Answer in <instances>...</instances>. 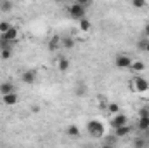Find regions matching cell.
<instances>
[{
    "instance_id": "5bb4252c",
    "label": "cell",
    "mask_w": 149,
    "mask_h": 148,
    "mask_svg": "<svg viewBox=\"0 0 149 148\" xmlns=\"http://www.w3.org/2000/svg\"><path fill=\"white\" fill-rule=\"evenodd\" d=\"M137 129L139 131H149V117H139Z\"/></svg>"
},
{
    "instance_id": "484cf974",
    "label": "cell",
    "mask_w": 149,
    "mask_h": 148,
    "mask_svg": "<svg viewBox=\"0 0 149 148\" xmlns=\"http://www.w3.org/2000/svg\"><path fill=\"white\" fill-rule=\"evenodd\" d=\"M139 117H149V108H141L139 110Z\"/></svg>"
},
{
    "instance_id": "7c38bea8",
    "label": "cell",
    "mask_w": 149,
    "mask_h": 148,
    "mask_svg": "<svg viewBox=\"0 0 149 148\" xmlns=\"http://www.w3.org/2000/svg\"><path fill=\"white\" fill-rule=\"evenodd\" d=\"M66 136H70V138H78V136H80V129H78V125H74V124L66 125Z\"/></svg>"
},
{
    "instance_id": "6da1fadb",
    "label": "cell",
    "mask_w": 149,
    "mask_h": 148,
    "mask_svg": "<svg viewBox=\"0 0 149 148\" xmlns=\"http://www.w3.org/2000/svg\"><path fill=\"white\" fill-rule=\"evenodd\" d=\"M87 131H88V134H90L92 138H102L104 132H106L102 122H101V120H95V118H92V120L87 122Z\"/></svg>"
},
{
    "instance_id": "cb8c5ba5",
    "label": "cell",
    "mask_w": 149,
    "mask_h": 148,
    "mask_svg": "<svg viewBox=\"0 0 149 148\" xmlns=\"http://www.w3.org/2000/svg\"><path fill=\"white\" fill-rule=\"evenodd\" d=\"M132 7H135V9H144V7H146V0H132Z\"/></svg>"
},
{
    "instance_id": "7402d4cb",
    "label": "cell",
    "mask_w": 149,
    "mask_h": 148,
    "mask_svg": "<svg viewBox=\"0 0 149 148\" xmlns=\"http://www.w3.org/2000/svg\"><path fill=\"white\" fill-rule=\"evenodd\" d=\"M137 49L139 51H144V52H149V40H139V44H137Z\"/></svg>"
},
{
    "instance_id": "8992f818",
    "label": "cell",
    "mask_w": 149,
    "mask_h": 148,
    "mask_svg": "<svg viewBox=\"0 0 149 148\" xmlns=\"http://www.w3.org/2000/svg\"><path fill=\"white\" fill-rule=\"evenodd\" d=\"M17 37H19V30H17L16 26H12L10 30H7L5 33L0 35V40H2V42H7V44H12V42L17 40Z\"/></svg>"
},
{
    "instance_id": "2e32d148",
    "label": "cell",
    "mask_w": 149,
    "mask_h": 148,
    "mask_svg": "<svg viewBox=\"0 0 149 148\" xmlns=\"http://www.w3.org/2000/svg\"><path fill=\"white\" fill-rule=\"evenodd\" d=\"M132 145H134V148H148V140L146 138H135L132 141Z\"/></svg>"
},
{
    "instance_id": "ac0fdd59",
    "label": "cell",
    "mask_w": 149,
    "mask_h": 148,
    "mask_svg": "<svg viewBox=\"0 0 149 148\" xmlns=\"http://www.w3.org/2000/svg\"><path fill=\"white\" fill-rule=\"evenodd\" d=\"M61 40H63V38L57 37V35L50 38V45H49V47H50V51H56V49H59V47H61Z\"/></svg>"
},
{
    "instance_id": "8fae6325",
    "label": "cell",
    "mask_w": 149,
    "mask_h": 148,
    "mask_svg": "<svg viewBox=\"0 0 149 148\" xmlns=\"http://www.w3.org/2000/svg\"><path fill=\"white\" fill-rule=\"evenodd\" d=\"M57 70H59V72H68V70H70V59L64 58V56H61V58L57 59Z\"/></svg>"
},
{
    "instance_id": "4fadbf2b",
    "label": "cell",
    "mask_w": 149,
    "mask_h": 148,
    "mask_svg": "<svg viewBox=\"0 0 149 148\" xmlns=\"http://www.w3.org/2000/svg\"><path fill=\"white\" fill-rule=\"evenodd\" d=\"M87 91H88V89H87V85H85V84H81V82L74 85V96H76V98H83V96L87 94Z\"/></svg>"
},
{
    "instance_id": "4316f807",
    "label": "cell",
    "mask_w": 149,
    "mask_h": 148,
    "mask_svg": "<svg viewBox=\"0 0 149 148\" xmlns=\"http://www.w3.org/2000/svg\"><path fill=\"white\" fill-rule=\"evenodd\" d=\"M101 148H114V145H113V143H102Z\"/></svg>"
},
{
    "instance_id": "3957f363",
    "label": "cell",
    "mask_w": 149,
    "mask_h": 148,
    "mask_svg": "<svg viewBox=\"0 0 149 148\" xmlns=\"http://www.w3.org/2000/svg\"><path fill=\"white\" fill-rule=\"evenodd\" d=\"M132 63H134V59H132L128 54H116V58H114V65H116V68H120V70L130 68Z\"/></svg>"
},
{
    "instance_id": "52a82bcc",
    "label": "cell",
    "mask_w": 149,
    "mask_h": 148,
    "mask_svg": "<svg viewBox=\"0 0 149 148\" xmlns=\"http://www.w3.org/2000/svg\"><path fill=\"white\" fill-rule=\"evenodd\" d=\"M121 125H128V117L123 115V113H118V115H113L111 118V127L113 129H118Z\"/></svg>"
},
{
    "instance_id": "9c48e42d",
    "label": "cell",
    "mask_w": 149,
    "mask_h": 148,
    "mask_svg": "<svg viewBox=\"0 0 149 148\" xmlns=\"http://www.w3.org/2000/svg\"><path fill=\"white\" fill-rule=\"evenodd\" d=\"M12 92H16V87H14L12 82H2V84H0V94H2V96L12 94Z\"/></svg>"
},
{
    "instance_id": "ba28073f",
    "label": "cell",
    "mask_w": 149,
    "mask_h": 148,
    "mask_svg": "<svg viewBox=\"0 0 149 148\" xmlns=\"http://www.w3.org/2000/svg\"><path fill=\"white\" fill-rule=\"evenodd\" d=\"M2 103L5 106H14L19 103V94L17 92H12V94H7V96H2Z\"/></svg>"
},
{
    "instance_id": "e0dca14e",
    "label": "cell",
    "mask_w": 149,
    "mask_h": 148,
    "mask_svg": "<svg viewBox=\"0 0 149 148\" xmlns=\"http://www.w3.org/2000/svg\"><path fill=\"white\" fill-rule=\"evenodd\" d=\"M12 7H14V4L10 0H2L0 2V11L2 12H9V11H12Z\"/></svg>"
},
{
    "instance_id": "9a60e30c",
    "label": "cell",
    "mask_w": 149,
    "mask_h": 148,
    "mask_svg": "<svg viewBox=\"0 0 149 148\" xmlns=\"http://www.w3.org/2000/svg\"><path fill=\"white\" fill-rule=\"evenodd\" d=\"M78 26H80V30H81V32H88V30L92 28V23H90V19H88V18H83L81 21H78Z\"/></svg>"
},
{
    "instance_id": "30bf717a",
    "label": "cell",
    "mask_w": 149,
    "mask_h": 148,
    "mask_svg": "<svg viewBox=\"0 0 149 148\" xmlns=\"http://www.w3.org/2000/svg\"><path fill=\"white\" fill-rule=\"evenodd\" d=\"M130 132H132L130 125H121V127L114 129V138H127V136H130Z\"/></svg>"
},
{
    "instance_id": "d4e9b609",
    "label": "cell",
    "mask_w": 149,
    "mask_h": 148,
    "mask_svg": "<svg viewBox=\"0 0 149 148\" xmlns=\"http://www.w3.org/2000/svg\"><path fill=\"white\" fill-rule=\"evenodd\" d=\"M0 58H2V59H10V58H12V51H10V49L0 51Z\"/></svg>"
},
{
    "instance_id": "ffe728a7",
    "label": "cell",
    "mask_w": 149,
    "mask_h": 148,
    "mask_svg": "<svg viewBox=\"0 0 149 148\" xmlns=\"http://www.w3.org/2000/svg\"><path fill=\"white\" fill-rule=\"evenodd\" d=\"M106 110L109 111L111 115H118V113H120V105H118V103H109V105L106 106Z\"/></svg>"
},
{
    "instance_id": "83f0119b",
    "label": "cell",
    "mask_w": 149,
    "mask_h": 148,
    "mask_svg": "<svg viewBox=\"0 0 149 148\" xmlns=\"http://www.w3.org/2000/svg\"><path fill=\"white\" fill-rule=\"evenodd\" d=\"M144 33L149 37V23H146V25H144Z\"/></svg>"
},
{
    "instance_id": "7a4b0ae2",
    "label": "cell",
    "mask_w": 149,
    "mask_h": 148,
    "mask_svg": "<svg viewBox=\"0 0 149 148\" xmlns=\"http://www.w3.org/2000/svg\"><path fill=\"white\" fill-rule=\"evenodd\" d=\"M87 14V9L80 4V2H74L73 5L70 7V16L73 18V19H78V21H81L83 18H87L85 16Z\"/></svg>"
},
{
    "instance_id": "f1b7e54d",
    "label": "cell",
    "mask_w": 149,
    "mask_h": 148,
    "mask_svg": "<svg viewBox=\"0 0 149 148\" xmlns=\"http://www.w3.org/2000/svg\"><path fill=\"white\" fill-rule=\"evenodd\" d=\"M31 111H33V113H38V111H40V106H37V105L31 106Z\"/></svg>"
},
{
    "instance_id": "d6986e66",
    "label": "cell",
    "mask_w": 149,
    "mask_h": 148,
    "mask_svg": "<svg viewBox=\"0 0 149 148\" xmlns=\"http://www.w3.org/2000/svg\"><path fill=\"white\" fill-rule=\"evenodd\" d=\"M61 45H63L64 49H73V47H74V40L71 37H66V38H63V40H61Z\"/></svg>"
},
{
    "instance_id": "603a6c76",
    "label": "cell",
    "mask_w": 149,
    "mask_h": 148,
    "mask_svg": "<svg viewBox=\"0 0 149 148\" xmlns=\"http://www.w3.org/2000/svg\"><path fill=\"white\" fill-rule=\"evenodd\" d=\"M10 28H12V25H10L9 21H2V23H0V35H2V33H5V32H7V30H10Z\"/></svg>"
},
{
    "instance_id": "44dd1931",
    "label": "cell",
    "mask_w": 149,
    "mask_h": 148,
    "mask_svg": "<svg viewBox=\"0 0 149 148\" xmlns=\"http://www.w3.org/2000/svg\"><path fill=\"white\" fill-rule=\"evenodd\" d=\"M144 68H146V65L142 61H134L132 66H130V70H134V72H142Z\"/></svg>"
},
{
    "instance_id": "5b68a950",
    "label": "cell",
    "mask_w": 149,
    "mask_h": 148,
    "mask_svg": "<svg viewBox=\"0 0 149 148\" xmlns=\"http://www.w3.org/2000/svg\"><path fill=\"white\" fill-rule=\"evenodd\" d=\"M132 85L137 92H146L149 91V82L144 78V77H134L132 78Z\"/></svg>"
},
{
    "instance_id": "277c9868",
    "label": "cell",
    "mask_w": 149,
    "mask_h": 148,
    "mask_svg": "<svg viewBox=\"0 0 149 148\" xmlns=\"http://www.w3.org/2000/svg\"><path fill=\"white\" fill-rule=\"evenodd\" d=\"M37 78H38V72L33 70V68L24 70V72L21 73V80H23V84H26V85H33V84L37 82Z\"/></svg>"
}]
</instances>
